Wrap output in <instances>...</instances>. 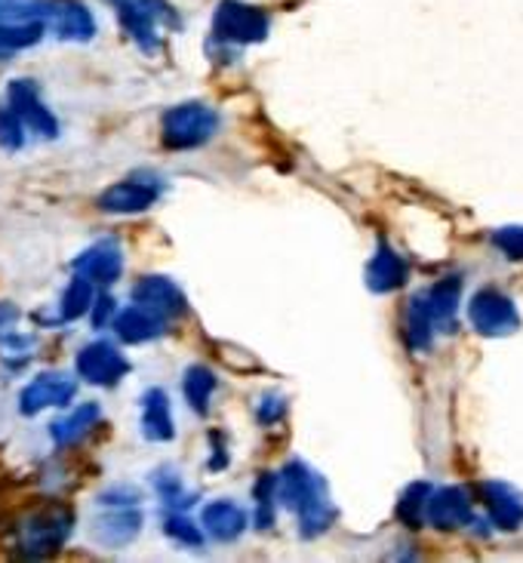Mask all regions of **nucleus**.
Returning a JSON list of instances; mask_svg holds the SVG:
<instances>
[{"instance_id":"nucleus-22","label":"nucleus","mask_w":523,"mask_h":563,"mask_svg":"<svg viewBox=\"0 0 523 563\" xmlns=\"http://www.w3.org/2000/svg\"><path fill=\"white\" fill-rule=\"evenodd\" d=\"M99 419H102L99 404H80L77 410H71L68 416H62V419H56V422L49 426V438H53L56 446H71V443L84 441L92 428L99 426Z\"/></svg>"},{"instance_id":"nucleus-26","label":"nucleus","mask_w":523,"mask_h":563,"mask_svg":"<svg viewBox=\"0 0 523 563\" xmlns=\"http://www.w3.org/2000/svg\"><path fill=\"white\" fill-rule=\"evenodd\" d=\"M275 503H277V474L262 472L259 481L253 484V523L256 530H271L275 527Z\"/></svg>"},{"instance_id":"nucleus-6","label":"nucleus","mask_w":523,"mask_h":563,"mask_svg":"<svg viewBox=\"0 0 523 563\" xmlns=\"http://www.w3.org/2000/svg\"><path fill=\"white\" fill-rule=\"evenodd\" d=\"M75 373L87 385L96 388H114L118 382L130 373V361L123 357V351L108 342V339H96L90 345L77 351L75 357Z\"/></svg>"},{"instance_id":"nucleus-18","label":"nucleus","mask_w":523,"mask_h":563,"mask_svg":"<svg viewBox=\"0 0 523 563\" xmlns=\"http://www.w3.org/2000/svg\"><path fill=\"white\" fill-rule=\"evenodd\" d=\"M200 527L215 542H237L249 527V515L234 499H215L200 511Z\"/></svg>"},{"instance_id":"nucleus-39","label":"nucleus","mask_w":523,"mask_h":563,"mask_svg":"<svg viewBox=\"0 0 523 563\" xmlns=\"http://www.w3.org/2000/svg\"><path fill=\"white\" fill-rule=\"evenodd\" d=\"M0 59H7V49L3 46H0Z\"/></svg>"},{"instance_id":"nucleus-20","label":"nucleus","mask_w":523,"mask_h":563,"mask_svg":"<svg viewBox=\"0 0 523 563\" xmlns=\"http://www.w3.org/2000/svg\"><path fill=\"white\" fill-rule=\"evenodd\" d=\"M142 438L152 443H169L176 438V422L164 388H148L142 395Z\"/></svg>"},{"instance_id":"nucleus-25","label":"nucleus","mask_w":523,"mask_h":563,"mask_svg":"<svg viewBox=\"0 0 523 563\" xmlns=\"http://www.w3.org/2000/svg\"><path fill=\"white\" fill-rule=\"evenodd\" d=\"M152 487L173 511H188L191 505L198 503V496H194L191 489H185L179 472L169 468V465H164V468H157V472L152 474Z\"/></svg>"},{"instance_id":"nucleus-16","label":"nucleus","mask_w":523,"mask_h":563,"mask_svg":"<svg viewBox=\"0 0 523 563\" xmlns=\"http://www.w3.org/2000/svg\"><path fill=\"white\" fill-rule=\"evenodd\" d=\"M480 503L487 505V515L496 530H521L523 527V493L505 481L480 484Z\"/></svg>"},{"instance_id":"nucleus-34","label":"nucleus","mask_w":523,"mask_h":563,"mask_svg":"<svg viewBox=\"0 0 523 563\" xmlns=\"http://www.w3.org/2000/svg\"><path fill=\"white\" fill-rule=\"evenodd\" d=\"M142 503V493L136 487H126V484H118V487H108L99 493L96 505L99 508H126V505Z\"/></svg>"},{"instance_id":"nucleus-13","label":"nucleus","mask_w":523,"mask_h":563,"mask_svg":"<svg viewBox=\"0 0 523 563\" xmlns=\"http://www.w3.org/2000/svg\"><path fill=\"white\" fill-rule=\"evenodd\" d=\"M77 395V379L65 373H41L22 388L19 395V412L22 416H37L49 407H68Z\"/></svg>"},{"instance_id":"nucleus-7","label":"nucleus","mask_w":523,"mask_h":563,"mask_svg":"<svg viewBox=\"0 0 523 563\" xmlns=\"http://www.w3.org/2000/svg\"><path fill=\"white\" fill-rule=\"evenodd\" d=\"M7 106L13 108L15 118L25 123V130L34 133V136H59V121H56V114L44 106L41 90H37V84H34L31 77H15V80H10V87H7Z\"/></svg>"},{"instance_id":"nucleus-5","label":"nucleus","mask_w":523,"mask_h":563,"mask_svg":"<svg viewBox=\"0 0 523 563\" xmlns=\"http://www.w3.org/2000/svg\"><path fill=\"white\" fill-rule=\"evenodd\" d=\"M219 133V114L203 102H182L169 108L160 121V139L169 152H194Z\"/></svg>"},{"instance_id":"nucleus-11","label":"nucleus","mask_w":523,"mask_h":563,"mask_svg":"<svg viewBox=\"0 0 523 563\" xmlns=\"http://www.w3.org/2000/svg\"><path fill=\"white\" fill-rule=\"evenodd\" d=\"M160 179L157 176H130L123 183L111 185L99 198V210L111 216H133L145 213L148 207L157 203L160 198Z\"/></svg>"},{"instance_id":"nucleus-9","label":"nucleus","mask_w":523,"mask_h":563,"mask_svg":"<svg viewBox=\"0 0 523 563\" xmlns=\"http://www.w3.org/2000/svg\"><path fill=\"white\" fill-rule=\"evenodd\" d=\"M44 29L65 44H90L96 37V15L80 0H46Z\"/></svg>"},{"instance_id":"nucleus-14","label":"nucleus","mask_w":523,"mask_h":563,"mask_svg":"<svg viewBox=\"0 0 523 563\" xmlns=\"http://www.w3.org/2000/svg\"><path fill=\"white\" fill-rule=\"evenodd\" d=\"M475 520V505L465 487H431L425 503V523L437 530H465Z\"/></svg>"},{"instance_id":"nucleus-30","label":"nucleus","mask_w":523,"mask_h":563,"mask_svg":"<svg viewBox=\"0 0 523 563\" xmlns=\"http://www.w3.org/2000/svg\"><path fill=\"white\" fill-rule=\"evenodd\" d=\"M46 34L44 22H0V46L7 49V53H13V49H29V46L41 44V37Z\"/></svg>"},{"instance_id":"nucleus-4","label":"nucleus","mask_w":523,"mask_h":563,"mask_svg":"<svg viewBox=\"0 0 523 563\" xmlns=\"http://www.w3.org/2000/svg\"><path fill=\"white\" fill-rule=\"evenodd\" d=\"M268 34H271V15L256 3H246V0H219L215 3L210 46L241 49V46L262 44Z\"/></svg>"},{"instance_id":"nucleus-2","label":"nucleus","mask_w":523,"mask_h":563,"mask_svg":"<svg viewBox=\"0 0 523 563\" xmlns=\"http://www.w3.org/2000/svg\"><path fill=\"white\" fill-rule=\"evenodd\" d=\"M121 22L123 34L145 53L157 56L164 46V31H179L182 19L169 0H105Z\"/></svg>"},{"instance_id":"nucleus-10","label":"nucleus","mask_w":523,"mask_h":563,"mask_svg":"<svg viewBox=\"0 0 523 563\" xmlns=\"http://www.w3.org/2000/svg\"><path fill=\"white\" fill-rule=\"evenodd\" d=\"M130 299L138 308L157 314L160 320H179L188 311V299H185L182 287L164 275H145L142 280H136L133 289H130Z\"/></svg>"},{"instance_id":"nucleus-17","label":"nucleus","mask_w":523,"mask_h":563,"mask_svg":"<svg viewBox=\"0 0 523 563\" xmlns=\"http://www.w3.org/2000/svg\"><path fill=\"white\" fill-rule=\"evenodd\" d=\"M415 296H419V302H422V308H425V314H429L434 333H449V330H453V323H456V311H459L461 277L459 275L444 277V280L431 284L429 289H422V292H415Z\"/></svg>"},{"instance_id":"nucleus-32","label":"nucleus","mask_w":523,"mask_h":563,"mask_svg":"<svg viewBox=\"0 0 523 563\" xmlns=\"http://www.w3.org/2000/svg\"><path fill=\"white\" fill-rule=\"evenodd\" d=\"M25 136H29V130H25V123L15 118L13 108H0V152H22L25 148Z\"/></svg>"},{"instance_id":"nucleus-29","label":"nucleus","mask_w":523,"mask_h":563,"mask_svg":"<svg viewBox=\"0 0 523 563\" xmlns=\"http://www.w3.org/2000/svg\"><path fill=\"white\" fill-rule=\"evenodd\" d=\"M403 333H407V345L413 351H429L431 339H434V327H431L425 308L419 302V296L410 299L407 305V314H403Z\"/></svg>"},{"instance_id":"nucleus-19","label":"nucleus","mask_w":523,"mask_h":563,"mask_svg":"<svg viewBox=\"0 0 523 563\" xmlns=\"http://www.w3.org/2000/svg\"><path fill=\"white\" fill-rule=\"evenodd\" d=\"M111 327H114L118 339L126 342V345H145V342H154V339H160V335L167 333V320H160L152 311L138 308V305H130V308L118 311L114 320H111Z\"/></svg>"},{"instance_id":"nucleus-8","label":"nucleus","mask_w":523,"mask_h":563,"mask_svg":"<svg viewBox=\"0 0 523 563\" xmlns=\"http://www.w3.org/2000/svg\"><path fill=\"white\" fill-rule=\"evenodd\" d=\"M468 320L480 335H511L521 327L518 305L508 299L499 289H480L475 299L468 302Z\"/></svg>"},{"instance_id":"nucleus-28","label":"nucleus","mask_w":523,"mask_h":563,"mask_svg":"<svg viewBox=\"0 0 523 563\" xmlns=\"http://www.w3.org/2000/svg\"><path fill=\"white\" fill-rule=\"evenodd\" d=\"M429 493H431V484L425 481H415L410 487L400 493L398 499V508H394V515L403 527H422L425 523V503H429Z\"/></svg>"},{"instance_id":"nucleus-3","label":"nucleus","mask_w":523,"mask_h":563,"mask_svg":"<svg viewBox=\"0 0 523 563\" xmlns=\"http://www.w3.org/2000/svg\"><path fill=\"white\" fill-rule=\"evenodd\" d=\"M75 530V511L65 505H44L34 508L29 518L15 527V554L29 558V561H41L49 558L71 539Z\"/></svg>"},{"instance_id":"nucleus-23","label":"nucleus","mask_w":523,"mask_h":563,"mask_svg":"<svg viewBox=\"0 0 523 563\" xmlns=\"http://www.w3.org/2000/svg\"><path fill=\"white\" fill-rule=\"evenodd\" d=\"M219 379L210 366L194 364L185 369L182 376V395L188 400V407L198 412V416H210V400H213Z\"/></svg>"},{"instance_id":"nucleus-12","label":"nucleus","mask_w":523,"mask_h":563,"mask_svg":"<svg viewBox=\"0 0 523 563\" xmlns=\"http://www.w3.org/2000/svg\"><path fill=\"white\" fill-rule=\"evenodd\" d=\"M75 275L87 277L92 287L108 289L114 287L123 275V250L114 238H102L90 244L84 253H77V260L71 262Z\"/></svg>"},{"instance_id":"nucleus-35","label":"nucleus","mask_w":523,"mask_h":563,"mask_svg":"<svg viewBox=\"0 0 523 563\" xmlns=\"http://www.w3.org/2000/svg\"><path fill=\"white\" fill-rule=\"evenodd\" d=\"M283 412H287V400L277 395H265L259 400V407H256V419H259L262 426H275L283 419Z\"/></svg>"},{"instance_id":"nucleus-15","label":"nucleus","mask_w":523,"mask_h":563,"mask_svg":"<svg viewBox=\"0 0 523 563\" xmlns=\"http://www.w3.org/2000/svg\"><path fill=\"white\" fill-rule=\"evenodd\" d=\"M142 511L138 505H126V508H105L99 518L90 520V539L102 549L118 551L130 545L138 533H142Z\"/></svg>"},{"instance_id":"nucleus-37","label":"nucleus","mask_w":523,"mask_h":563,"mask_svg":"<svg viewBox=\"0 0 523 563\" xmlns=\"http://www.w3.org/2000/svg\"><path fill=\"white\" fill-rule=\"evenodd\" d=\"M210 450H213V453H210L207 468H210V472H225V468H229L231 456H229V443H225V438H222L219 431H213V434H210Z\"/></svg>"},{"instance_id":"nucleus-33","label":"nucleus","mask_w":523,"mask_h":563,"mask_svg":"<svg viewBox=\"0 0 523 563\" xmlns=\"http://www.w3.org/2000/svg\"><path fill=\"white\" fill-rule=\"evenodd\" d=\"M492 246L505 256V260H523V225H505V229L492 231Z\"/></svg>"},{"instance_id":"nucleus-24","label":"nucleus","mask_w":523,"mask_h":563,"mask_svg":"<svg viewBox=\"0 0 523 563\" xmlns=\"http://www.w3.org/2000/svg\"><path fill=\"white\" fill-rule=\"evenodd\" d=\"M92 299H96V296H92L90 280H87V277L75 275L71 277V284L62 289L59 314L49 320V323H53V327H59V323H75L77 318H84V314L90 311Z\"/></svg>"},{"instance_id":"nucleus-27","label":"nucleus","mask_w":523,"mask_h":563,"mask_svg":"<svg viewBox=\"0 0 523 563\" xmlns=\"http://www.w3.org/2000/svg\"><path fill=\"white\" fill-rule=\"evenodd\" d=\"M164 533H167L169 542H176V545H182L188 551H200L203 542H207L203 527H200L198 520H191L185 511H173V508H169V515L164 518Z\"/></svg>"},{"instance_id":"nucleus-38","label":"nucleus","mask_w":523,"mask_h":563,"mask_svg":"<svg viewBox=\"0 0 523 563\" xmlns=\"http://www.w3.org/2000/svg\"><path fill=\"white\" fill-rule=\"evenodd\" d=\"M15 320H19V308L10 302H0V330L15 327Z\"/></svg>"},{"instance_id":"nucleus-1","label":"nucleus","mask_w":523,"mask_h":563,"mask_svg":"<svg viewBox=\"0 0 523 563\" xmlns=\"http://www.w3.org/2000/svg\"><path fill=\"white\" fill-rule=\"evenodd\" d=\"M277 499L296 515L302 539L326 533L336 520V505L330 499L326 481L302 459H290L277 472Z\"/></svg>"},{"instance_id":"nucleus-21","label":"nucleus","mask_w":523,"mask_h":563,"mask_svg":"<svg viewBox=\"0 0 523 563\" xmlns=\"http://www.w3.org/2000/svg\"><path fill=\"white\" fill-rule=\"evenodd\" d=\"M407 275H410V268H407L403 256L394 253V250L382 241L367 265V287L372 289V292L385 296V292H394V289L403 287V284H407Z\"/></svg>"},{"instance_id":"nucleus-31","label":"nucleus","mask_w":523,"mask_h":563,"mask_svg":"<svg viewBox=\"0 0 523 563\" xmlns=\"http://www.w3.org/2000/svg\"><path fill=\"white\" fill-rule=\"evenodd\" d=\"M46 0H0V22H44Z\"/></svg>"},{"instance_id":"nucleus-36","label":"nucleus","mask_w":523,"mask_h":563,"mask_svg":"<svg viewBox=\"0 0 523 563\" xmlns=\"http://www.w3.org/2000/svg\"><path fill=\"white\" fill-rule=\"evenodd\" d=\"M92 330H105L111 327V320H114V299L108 296V292H99L96 299H92Z\"/></svg>"}]
</instances>
